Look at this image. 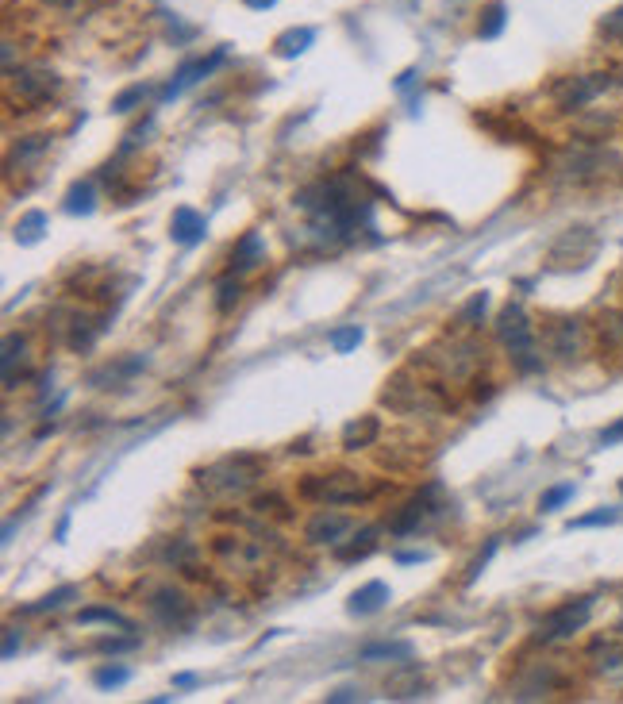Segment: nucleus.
Wrapping results in <instances>:
<instances>
[{
	"label": "nucleus",
	"mask_w": 623,
	"mask_h": 704,
	"mask_svg": "<svg viewBox=\"0 0 623 704\" xmlns=\"http://www.w3.org/2000/svg\"><path fill=\"white\" fill-rule=\"evenodd\" d=\"M493 551H497V539H489V547H485V551H481V554H477V558H474V566H470V581H474L477 574L485 570V562L493 558Z\"/></svg>",
	"instance_id": "obj_38"
},
{
	"label": "nucleus",
	"mask_w": 623,
	"mask_h": 704,
	"mask_svg": "<svg viewBox=\"0 0 623 704\" xmlns=\"http://www.w3.org/2000/svg\"><path fill=\"white\" fill-rule=\"evenodd\" d=\"M97 208V181H74L66 193V212L70 216H89Z\"/></svg>",
	"instance_id": "obj_19"
},
{
	"label": "nucleus",
	"mask_w": 623,
	"mask_h": 704,
	"mask_svg": "<svg viewBox=\"0 0 623 704\" xmlns=\"http://www.w3.org/2000/svg\"><path fill=\"white\" fill-rule=\"evenodd\" d=\"M174 685L177 689H193V685H197V674H177Z\"/></svg>",
	"instance_id": "obj_42"
},
{
	"label": "nucleus",
	"mask_w": 623,
	"mask_h": 704,
	"mask_svg": "<svg viewBox=\"0 0 623 704\" xmlns=\"http://www.w3.org/2000/svg\"><path fill=\"white\" fill-rule=\"evenodd\" d=\"M389 601H393V593H389V585H385V581H366L362 589H354V593H350L347 612L350 616H374V612H381Z\"/></svg>",
	"instance_id": "obj_11"
},
{
	"label": "nucleus",
	"mask_w": 623,
	"mask_h": 704,
	"mask_svg": "<svg viewBox=\"0 0 623 704\" xmlns=\"http://www.w3.org/2000/svg\"><path fill=\"white\" fill-rule=\"evenodd\" d=\"M377 551V528H362L350 543H335V558L339 562H358V558H366V554Z\"/></svg>",
	"instance_id": "obj_17"
},
{
	"label": "nucleus",
	"mask_w": 623,
	"mask_h": 704,
	"mask_svg": "<svg viewBox=\"0 0 623 704\" xmlns=\"http://www.w3.org/2000/svg\"><path fill=\"white\" fill-rule=\"evenodd\" d=\"M585 235H589V227H570V231L550 247V262L562 266V270H570V266H589L593 254H597V239H589L585 247H577Z\"/></svg>",
	"instance_id": "obj_7"
},
{
	"label": "nucleus",
	"mask_w": 623,
	"mask_h": 704,
	"mask_svg": "<svg viewBox=\"0 0 623 704\" xmlns=\"http://www.w3.org/2000/svg\"><path fill=\"white\" fill-rule=\"evenodd\" d=\"M300 497L320 504H354L366 497V485H362L358 474H347V470H339V474H308L300 481Z\"/></svg>",
	"instance_id": "obj_2"
},
{
	"label": "nucleus",
	"mask_w": 623,
	"mask_h": 704,
	"mask_svg": "<svg viewBox=\"0 0 623 704\" xmlns=\"http://www.w3.org/2000/svg\"><path fill=\"white\" fill-rule=\"evenodd\" d=\"M204 235H208V220L200 216L197 208H174V220H170V239L181 243V247H197L204 243Z\"/></svg>",
	"instance_id": "obj_9"
},
{
	"label": "nucleus",
	"mask_w": 623,
	"mask_h": 704,
	"mask_svg": "<svg viewBox=\"0 0 623 704\" xmlns=\"http://www.w3.org/2000/svg\"><path fill=\"white\" fill-rule=\"evenodd\" d=\"M620 489H623V481H620Z\"/></svg>",
	"instance_id": "obj_46"
},
{
	"label": "nucleus",
	"mask_w": 623,
	"mask_h": 704,
	"mask_svg": "<svg viewBox=\"0 0 623 704\" xmlns=\"http://www.w3.org/2000/svg\"><path fill=\"white\" fill-rule=\"evenodd\" d=\"M97 647H100V651H108V654H120V651H131V647H139V639H100Z\"/></svg>",
	"instance_id": "obj_36"
},
{
	"label": "nucleus",
	"mask_w": 623,
	"mask_h": 704,
	"mask_svg": "<svg viewBox=\"0 0 623 704\" xmlns=\"http://www.w3.org/2000/svg\"><path fill=\"white\" fill-rule=\"evenodd\" d=\"M377 435H381L377 416H358V420H350L347 428H343V447H347V451H362V447L374 443Z\"/></svg>",
	"instance_id": "obj_15"
},
{
	"label": "nucleus",
	"mask_w": 623,
	"mask_h": 704,
	"mask_svg": "<svg viewBox=\"0 0 623 704\" xmlns=\"http://www.w3.org/2000/svg\"><path fill=\"white\" fill-rule=\"evenodd\" d=\"M66 531H70V512L58 520V528H54V539H58V543H66Z\"/></svg>",
	"instance_id": "obj_41"
},
{
	"label": "nucleus",
	"mask_w": 623,
	"mask_h": 704,
	"mask_svg": "<svg viewBox=\"0 0 623 704\" xmlns=\"http://www.w3.org/2000/svg\"><path fill=\"white\" fill-rule=\"evenodd\" d=\"M50 151V135H27L24 143L16 147V151L8 154V170H16V166H27L31 158H39V154Z\"/></svg>",
	"instance_id": "obj_24"
},
{
	"label": "nucleus",
	"mask_w": 623,
	"mask_h": 704,
	"mask_svg": "<svg viewBox=\"0 0 623 704\" xmlns=\"http://www.w3.org/2000/svg\"><path fill=\"white\" fill-rule=\"evenodd\" d=\"M77 597V589L74 585H62V589H54V593H47L43 601H35V604H27L24 608V616H39V612H54V608H62L66 601H74Z\"/></svg>",
	"instance_id": "obj_26"
},
{
	"label": "nucleus",
	"mask_w": 623,
	"mask_h": 704,
	"mask_svg": "<svg viewBox=\"0 0 623 704\" xmlns=\"http://www.w3.org/2000/svg\"><path fill=\"white\" fill-rule=\"evenodd\" d=\"M262 251H266L262 235H258V231H247V235L235 243V251H231V274H243L250 266H258V262H262Z\"/></svg>",
	"instance_id": "obj_14"
},
{
	"label": "nucleus",
	"mask_w": 623,
	"mask_h": 704,
	"mask_svg": "<svg viewBox=\"0 0 623 704\" xmlns=\"http://www.w3.org/2000/svg\"><path fill=\"white\" fill-rule=\"evenodd\" d=\"M277 0H247V8H254V12H266V8H274Z\"/></svg>",
	"instance_id": "obj_43"
},
{
	"label": "nucleus",
	"mask_w": 623,
	"mask_h": 704,
	"mask_svg": "<svg viewBox=\"0 0 623 704\" xmlns=\"http://www.w3.org/2000/svg\"><path fill=\"white\" fill-rule=\"evenodd\" d=\"M77 624H112V628H120V631H131V620H127L124 612L108 608V604H93V608H81V612H77Z\"/></svg>",
	"instance_id": "obj_20"
},
{
	"label": "nucleus",
	"mask_w": 623,
	"mask_h": 704,
	"mask_svg": "<svg viewBox=\"0 0 623 704\" xmlns=\"http://www.w3.org/2000/svg\"><path fill=\"white\" fill-rule=\"evenodd\" d=\"M358 658L362 662H377V658H400V662H408L412 658V643H374V647H362Z\"/></svg>",
	"instance_id": "obj_25"
},
{
	"label": "nucleus",
	"mask_w": 623,
	"mask_h": 704,
	"mask_svg": "<svg viewBox=\"0 0 623 704\" xmlns=\"http://www.w3.org/2000/svg\"><path fill=\"white\" fill-rule=\"evenodd\" d=\"M327 701H331V704H343V701H358V693H354V689H335V693H327Z\"/></svg>",
	"instance_id": "obj_40"
},
{
	"label": "nucleus",
	"mask_w": 623,
	"mask_h": 704,
	"mask_svg": "<svg viewBox=\"0 0 623 704\" xmlns=\"http://www.w3.org/2000/svg\"><path fill=\"white\" fill-rule=\"evenodd\" d=\"M58 74L54 70H39V66H31V70H12L8 74V89H12V101L27 104V108H35V104H47L54 93H58Z\"/></svg>",
	"instance_id": "obj_4"
},
{
	"label": "nucleus",
	"mask_w": 623,
	"mask_h": 704,
	"mask_svg": "<svg viewBox=\"0 0 623 704\" xmlns=\"http://www.w3.org/2000/svg\"><path fill=\"white\" fill-rule=\"evenodd\" d=\"M93 681H97V689H120V685L131 681V670L120 666V662H112V666H100L97 674H93Z\"/></svg>",
	"instance_id": "obj_29"
},
{
	"label": "nucleus",
	"mask_w": 623,
	"mask_h": 704,
	"mask_svg": "<svg viewBox=\"0 0 623 704\" xmlns=\"http://www.w3.org/2000/svg\"><path fill=\"white\" fill-rule=\"evenodd\" d=\"M43 227H47V212L31 208V212H24V216L16 220V239H20L24 247H35V243L43 239Z\"/></svg>",
	"instance_id": "obj_21"
},
{
	"label": "nucleus",
	"mask_w": 623,
	"mask_h": 704,
	"mask_svg": "<svg viewBox=\"0 0 623 704\" xmlns=\"http://www.w3.org/2000/svg\"><path fill=\"white\" fill-rule=\"evenodd\" d=\"M620 635H623V616H620Z\"/></svg>",
	"instance_id": "obj_45"
},
{
	"label": "nucleus",
	"mask_w": 623,
	"mask_h": 704,
	"mask_svg": "<svg viewBox=\"0 0 623 704\" xmlns=\"http://www.w3.org/2000/svg\"><path fill=\"white\" fill-rule=\"evenodd\" d=\"M224 58H227V51H224V47H220V51H212V54H208V58H197V62H185V66H181V70H177V74H174V81H170V85L162 89V104L177 101V97H181V93H185L189 85H197L200 77H208V74H212V70H216V66L224 62Z\"/></svg>",
	"instance_id": "obj_8"
},
{
	"label": "nucleus",
	"mask_w": 623,
	"mask_h": 704,
	"mask_svg": "<svg viewBox=\"0 0 623 704\" xmlns=\"http://www.w3.org/2000/svg\"><path fill=\"white\" fill-rule=\"evenodd\" d=\"M600 347L612 354H623V312L600 316Z\"/></svg>",
	"instance_id": "obj_22"
},
{
	"label": "nucleus",
	"mask_w": 623,
	"mask_h": 704,
	"mask_svg": "<svg viewBox=\"0 0 623 704\" xmlns=\"http://www.w3.org/2000/svg\"><path fill=\"white\" fill-rule=\"evenodd\" d=\"M24 351H27V339H24V335H16V331H12V335L4 339V378H8L12 370H16V358H24Z\"/></svg>",
	"instance_id": "obj_33"
},
{
	"label": "nucleus",
	"mask_w": 623,
	"mask_h": 704,
	"mask_svg": "<svg viewBox=\"0 0 623 704\" xmlns=\"http://www.w3.org/2000/svg\"><path fill=\"white\" fill-rule=\"evenodd\" d=\"M400 566H412V562H427V551H400L397 554Z\"/></svg>",
	"instance_id": "obj_39"
},
{
	"label": "nucleus",
	"mask_w": 623,
	"mask_h": 704,
	"mask_svg": "<svg viewBox=\"0 0 623 704\" xmlns=\"http://www.w3.org/2000/svg\"><path fill=\"white\" fill-rule=\"evenodd\" d=\"M427 512H431L427 497H416V501L404 504V512H400V516H393V520H389V531H393V535H412V531H416L427 520Z\"/></svg>",
	"instance_id": "obj_16"
},
{
	"label": "nucleus",
	"mask_w": 623,
	"mask_h": 704,
	"mask_svg": "<svg viewBox=\"0 0 623 704\" xmlns=\"http://www.w3.org/2000/svg\"><path fill=\"white\" fill-rule=\"evenodd\" d=\"M547 343L554 358L577 362L581 354L589 351V327H585V320H554L547 327Z\"/></svg>",
	"instance_id": "obj_6"
},
{
	"label": "nucleus",
	"mask_w": 623,
	"mask_h": 704,
	"mask_svg": "<svg viewBox=\"0 0 623 704\" xmlns=\"http://www.w3.org/2000/svg\"><path fill=\"white\" fill-rule=\"evenodd\" d=\"M600 443H604V447H616V443H623V420H616V424H608V428L600 431Z\"/></svg>",
	"instance_id": "obj_37"
},
{
	"label": "nucleus",
	"mask_w": 623,
	"mask_h": 704,
	"mask_svg": "<svg viewBox=\"0 0 623 704\" xmlns=\"http://www.w3.org/2000/svg\"><path fill=\"white\" fill-rule=\"evenodd\" d=\"M504 20H508V8H504L500 0L485 4V8H481V20H477V35H481V39H497L500 31H504Z\"/></svg>",
	"instance_id": "obj_23"
},
{
	"label": "nucleus",
	"mask_w": 623,
	"mask_h": 704,
	"mask_svg": "<svg viewBox=\"0 0 623 704\" xmlns=\"http://www.w3.org/2000/svg\"><path fill=\"white\" fill-rule=\"evenodd\" d=\"M358 343H362V327H358V324L331 331V347H335V354H350L354 347H358Z\"/></svg>",
	"instance_id": "obj_32"
},
{
	"label": "nucleus",
	"mask_w": 623,
	"mask_h": 704,
	"mask_svg": "<svg viewBox=\"0 0 623 704\" xmlns=\"http://www.w3.org/2000/svg\"><path fill=\"white\" fill-rule=\"evenodd\" d=\"M593 616V597H574V601L550 608L547 620L539 624V639L543 643H558V639H570L574 631H581Z\"/></svg>",
	"instance_id": "obj_3"
},
{
	"label": "nucleus",
	"mask_w": 623,
	"mask_h": 704,
	"mask_svg": "<svg viewBox=\"0 0 623 704\" xmlns=\"http://www.w3.org/2000/svg\"><path fill=\"white\" fill-rule=\"evenodd\" d=\"M147 93H150L147 85H131V89H124V93H120V97L112 101V108H116V112H131V108H135V104L143 101Z\"/></svg>",
	"instance_id": "obj_34"
},
{
	"label": "nucleus",
	"mask_w": 623,
	"mask_h": 704,
	"mask_svg": "<svg viewBox=\"0 0 623 704\" xmlns=\"http://www.w3.org/2000/svg\"><path fill=\"white\" fill-rule=\"evenodd\" d=\"M485 308H489V293L481 289V293H474V297H470V304L458 312V327H477V320L485 316Z\"/></svg>",
	"instance_id": "obj_31"
},
{
	"label": "nucleus",
	"mask_w": 623,
	"mask_h": 704,
	"mask_svg": "<svg viewBox=\"0 0 623 704\" xmlns=\"http://www.w3.org/2000/svg\"><path fill=\"white\" fill-rule=\"evenodd\" d=\"M50 4H58V8H66V4H74V0H50Z\"/></svg>",
	"instance_id": "obj_44"
},
{
	"label": "nucleus",
	"mask_w": 623,
	"mask_h": 704,
	"mask_svg": "<svg viewBox=\"0 0 623 704\" xmlns=\"http://www.w3.org/2000/svg\"><path fill=\"white\" fill-rule=\"evenodd\" d=\"M616 520H620V512H616V508H597V512H589V516H577V520H570V531L608 528V524H616Z\"/></svg>",
	"instance_id": "obj_30"
},
{
	"label": "nucleus",
	"mask_w": 623,
	"mask_h": 704,
	"mask_svg": "<svg viewBox=\"0 0 623 704\" xmlns=\"http://www.w3.org/2000/svg\"><path fill=\"white\" fill-rule=\"evenodd\" d=\"M497 339L500 347L512 354V362H516L520 374L543 370V354L535 351V324H531V316H527V308L520 301H508L500 308Z\"/></svg>",
	"instance_id": "obj_1"
},
{
	"label": "nucleus",
	"mask_w": 623,
	"mask_h": 704,
	"mask_svg": "<svg viewBox=\"0 0 623 704\" xmlns=\"http://www.w3.org/2000/svg\"><path fill=\"white\" fill-rule=\"evenodd\" d=\"M593 666H597V674L604 681H612V685H623V647L616 643H593Z\"/></svg>",
	"instance_id": "obj_13"
},
{
	"label": "nucleus",
	"mask_w": 623,
	"mask_h": 704,
	"mask_svg": "<svg viewBox=\"0 0 623 704\" xmlns=\"http://www.w3.org/2000/svg\"><path fill=\"white\" fill-rule=\"evenodd\" d=\"M577 485L574 481H562V485H554V489H547L543 497H539V512H558L566 501H574Z\"/></svg>",
	"instance_id": "obj_27"
},
{
	"label": "nucleus",
	"mask_w": 623,
	"mask_h": 704,
	"mask_svg": "<svg viewBox=\"0 0 623 704\" xmlns=\"http://www.w3.org/2000/svg\"><path fill=\"white\" fill-rule=\"evenodd\" d=\"M239 297H243V281L227 274L224 281L216 285V308H220V312H231V308L239 304Z\"/></svg>",
	"instance_id": "obj_28"
},
{
	"label": "nucleus",
	"mask_w": 623,
	"mask_h": 704,
	"mask_svg": "<svg viewBox=\"0 0 623 704\" xmlns=\"http://www.w3.org/2000/svg\"><path fill=\"white\" fill-rule=\"evenodd\" d=\"M147 366V358L143 354H135V358H120V362H108V366H100L89 374V385H97V389H112V385H120V381H131L139 370Z\"/></svg>",
	"instance_id": "obj_12"
},
{
	"label": "nucleus",
	"mask_w": 623,
	"mask_h": 704,
	"mask_svg": "<svg viewBox=\"0 0 623 704\" xmlns=\"http://www.w3.org/2000/svg\"><path fill=\"white\" fill-rule=\"evenodd\" d=\"M312 43H316V31H312V27H289V31L277 35L274 47L281 58H297V54H304Z\"/></svg>",
	"instance_id": "obj_18"
},
{
	"label": "nucleus",
	"mask_w": 623,
	"mask_h": 704,
	"mask_svg": "<svg viewBox=\"0 0 623 704\" xmlns=\"http://www.w3.org/2000/svg\"><path fill=\"white\" fill-rule=\"evenodd\" d=\"M24 647V631L20 628H4V658H16V651Z\"/></svg>",
	"instance_id": "obj_35"
},
{
	"label": "nucleus",
	"mask_w": 623,
	"mask_h": 704,
	"mask_svg": "<svg viewBox=\"0 0 623 704\" xmlns=\"http://www.w3.org/2000/svg\"><path fill=\"white\" fill-rule=\"evenodd\" d=\"M616 85L612 74H585V77H566L562 85H554V101L562 112H577L589 101H597L600 93H608Z\"/></svg>",
	"instance_id": "obj_5"
},
{
	"label": "nucleus",
	"mask_w": 623,
	"mask_h": 704,
	"mask_svg": "<svg viewBox=\"0 0 623 704\" xmlns=\"http://www.w3.org/2000/svg\"><path fill=\"white\" fill-rule=\"evenodd\" d=\"M350 531V516H343V512H316L312 520H308V528H304V539L308 543H339L343 535Z\"/></svg>",
	"instance_id": "obj_10"
},
{
	"label": "nucleus",
	"mask_w": 623,
	"mask_h": 704,
	"mask_svg": "<svg viewBox=\"0 0 623 704\" xmlns=\"http://www.w3.org/2000/svg\"><path fill=\"white\" fill-rule=\"evenodd\" d=\"M620 39H623V35H620Z\"/></svg>",
	"instance_id": "obj_47"
}]
</instances>
